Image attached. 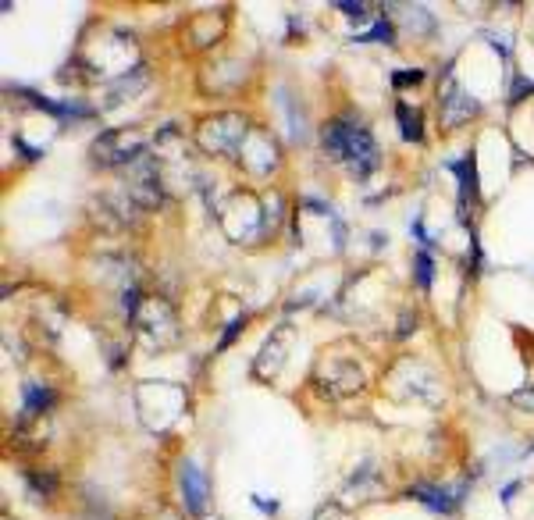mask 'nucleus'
Masks as SVG:
<instances>
[{"label": "nucleus", "instance_id": "obj_1", "mask_svg": "<svg viewBox=\"0 0 534 520\" xmlns=\"http://www.w3.org/2000/svg\"><path fill=\"white\" fill-rule=\"evenodd\" d=\"M324 150L342 161L349 171H353L356 179H364L378 168V147H374L371 132L364 129L360 122L353 118H335L328 129H324Z\"/></svg>", "mask_w": 534, "mask_h": 520}, {"label": "nucleus", "instance_id": "obj_2", "mask_svg": "<svg viewBox=\"0 0 534 520\" xmlns=\"http://www.w3.org/2000/svg\"><path fill=\"white\" fill-rule=\"evenodd\" d=\"M178 485H182V499H186L189 513L207 510V478L196 471V464H189V460L182 464V478H178Z\"/></svg>", "mask_w": 534, "mask_h": 520}, {"label": "nucleus", "instance_id": "obj_3", "mask_svg": "<svg viewBox=\"0 0 534 520\" xmlns=\"http://www.w3.org/2000/svg\"><path fill=\"white\" fill-rule=\"evenodd\" d=\"M410 496L428 503V510H435V513H453L456 503H460V496H449L445 488H431V485H413Z\"/></svg>", "mask_w": 534, "mask_h": 520}, {"label": "nucleus", "instance_id": "obj_4", "mask_svg": "<svg viewBox=\"0 0 534 520\" xmlns=\"http://www.w3.org/2000/svg\"><path fill=\"white\" fill-rule=\"evenodd\" d=\"M22 403H25V414H40V410H47L54 403V392L40 389V385H25Z\"/></svg>", "mask_w": 534, "mask_h": 520}, {"label": "nucleus", "instance_id": "obj_5", "mask_svg": "<svg viewBox=\"0 0 534 520\" xmlns=\"http://www.w3.org/2000/svg\"><path fill=\"white\" fill-rule=\"evenodd\" d=\"M396 114H399V125H403V136H406V139H421V136H424L421 114L413 111V107L399 104V107H396Z\"/></svg>", "mask_w": 534, "mask_h": 520}, {"label": "nucleus", "instance_id": "obj_6", "mask_svg": "<svg viewBox=\"0 0 534 520\" xmlns=\"http://www.w3.org/2000/svg\"><path fill=\"white\" fill-rule=\"evenodd\" d=\"M413 264H417V285H421V289H428L431 278H435V264H431V253H428V250H417Z\"/></svg>", "mask_w": 534, "mask_h": 520}, {"label": "nucleus", "instance_id": "obj_7", "mask_svg": "<svg viewBox=\"0 0 534 520\" xmlns=\"http://www.w3.org/2000/svg\"><path fill=\"white\" fill-rule=\"evenodd\" d=\"M421 79H424L421 68H413V72H396V75H392V86H399V90H403V86H417Z\"/></svg>", "mask_w": 534, "mask_h": 520}, {"label": "nucleus", "instance_id": "obj_8", "mask_svg": "<svg viewBox=\"0 0 534 520\" xmlns=\"http://www.w3.org/2000/svg\"><path fill=\"white\" fill-rule=\"evenodd\" d=\"M360 40H392V25H389V18H381V22L374 25V33L360 36Z\"/></svg>", "mask_w": 534, "mask_h": 520}]
</instances>
